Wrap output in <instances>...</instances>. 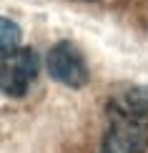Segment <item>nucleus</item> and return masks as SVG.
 I'll return each instance as SVG.
<instances>
[{"instance_id":"obj_1","label":"nucleus","mask_w":148,"mask_h":153,"mask_svg":"<svg viewBox=\"0 0 148 153\" xmlns=\"http://www.w3.org/2000/svg\"><path fill=\"white\" fill-rule=\"evenodd\" d=\"M148 118L108 103V131L100 153H146Z\"/></svg>"},{"instance_id":"obj_5","label":"nucleus","mask_w":148,"mask_h":153,"mask_svg":"<svg viewBox=\"0 0 148 153\" xmlns=\"http://www.w3.org/2000/svg\"><path fill=\"white\" fill-rule=\"evenodd\" d=\"M20 40H23V30L20 25L10 18H3L0 15V60L8 58L10 53H15L20 48Z\"/></svg>"},{"instance_id":"obj_4","label":"nucleus","mask_w":148,"mask_h":153,"mask_svg":"<svg viewBox=\"0 0 148 153\" xmlns=\"http://www.w3.org/2000/svg\"><path fill=\"white\" fill-rule=\"evenodd\" d=\"M108 103L126 108L131 113H138V116L148 118V85H136V88H128V91L113 95Z\"/></svg>"},{"instance_id":"obj_2","label":"nucleus","mask_w":148,"mask_h":153,"mask_svg":"<svg viewBox=\"0 0 148 153\" xmlns=\"http://www.w3.org/2000/svg\"><path fill=\"white\" fill-rule=\"evenodd\" d=\"M40 58L33 48H18L0 60V93L8 98H23L38 78Z\"/></svg>"},{"instance_id":"obj_3","label":"nucleus","mask_w":148,"mask_h":153,"mask_svg":"<svg viewBox=\"0 0 148 153\" xmlns=\"http://www.w3.org/2000/svg\"><path fill=\"white\" fill-rule=\"evenodd\" d=\"M45 68L50 78L65 88H83L91 80V71H88V63L83 58L80 48L70 40H60L50 48Z\"/></svg>"}]
</instances>
